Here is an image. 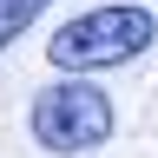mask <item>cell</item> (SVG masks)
I'll list each match as a JSON object with an SVG mask.
<instances>
[{
	"label": "cell",
	"instance_id": "6da1fadb",
	"mask_svg": "<svg viewBox=\"0 0 158 158\" xmlns=\"http://www.w3.org/2000/svg\"><path fill=\"white\" fill-rule=\"evenodd\" d=\"M158 40V20L152 7H92V13H73L66 27L46 40V59L59 73H99V66H125Z\"/></svg>",
	"mask_w": 158,
	"mask_h": 158
},
{
	"label": "cell",
	"instance_id": "7a4b0ae2",
	"mask_svg": "<svg viewBox=\"0 0 158 158\" xmlns=\"http://www.w3.org/2000/svg\"><path fill=\"white\" fill-rule=\"evenodd\" d=\"M33 138L46 152H99L118 125V106L106 86L92 79H59V86H40L33 92V112H27Z\"/></svg>",
	"mask_w": 158,
	"mask_h": 158
},
{
	"label": "cell",
	"instance_id": "3957f363",
	"mask_svg": "<svg viewBox=\"0 0 158 158\" xmlns=\"http://www.w3.org/2000/svg\"><path fill=\"white\" fill-rule=\"evenodd\" d=\"M46 7H53V0H0V46H13V40L27 33Z\"/></svg>",
	"mask_w": 158,
	"mask_h": 158
}]
</instances>
